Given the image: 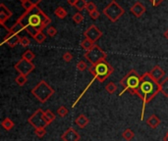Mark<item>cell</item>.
Masks as SVG:
<instances>
[{"mask_svg":"<svg viewBox=\"0 0 168 141\" xmlns=\"http://www.w3.org/2000/svg\"><path fill=\"white\" fill-rule=\"evenodd\" d=\"M160 91L159 83H156L153 79L150 77L149 73L144 74L141 77V83L137 90V95L143 100V108H142V115H141V121L144 120L145 107L147 104L153 100Z\"/></svg>","mask_w":168,"mask_h":141,"instance_id":"cell-1","label":"cell"},{"mask_svg":"<svg viewBox=\"0 0 168 141\" xmlns=\"http://www.w3.org/2000/svg\"><path fill=\"white\" fill-rule=\"evenodd\" d=\"M17 22L24 26L25 30L27 28H34L39 31H42L47 25L50 24L51 20L39 6H35L32 10L26 11Z\"/></svg>","mask_w":168,"mask_h":141,"instance_id":"cell-2","label":"cell"},{"mask_svg":"<svg viewBox=\"0 0 168 141\" xmlns=\"http://www.w3.org/2000/svg\"><path fill=\"white\" fill-rule=\"evenodd\" d=\"M89 70L94 75V78L96 79L99 83L105 81L107 78L110 77V75H112L114 72L112 66L106 60H101L99 63L90 65Z\"/></svg>","mask_w":168,"mask_h":141,"instance_id":"cell-3","label":"cell"},{"mask_svg":"<svg viewBox=\"0 0 168 141\" xmlns=\"http://www.w3.org/2000/svg\"><path fill=\"white\" fill-rule=\"evenodd\" d=\"M120 83L123 86V90L121 91V93L119 94L120 96H122L124 94V92L126 91H130L131 93L136 94L141 83V75L138 74L136 70H131L125 77L121 79Z\"/></svg>","mask_w":168,"mask_h":141,"instance_id":"cell-4","label":"cell"},{"mask_svg":"<svg viewBox=\"0 0 168 141\" xmlns=\"http://www.w3.org/2000/svg\"><path fill=\"white\" fill-rule=\"evenodd\" d=\"M32 94L40 103H45L54 94V89L45 80H40L32 89Z\"/></svg>","mask_w":168,"mask_h":141,"instance_id":"cell-5","label":"cell"},{"mask_svg":"<svg viewBox=\"0 0 168 141\" xmlns=\"http://www.w3.org/2000/svg\"><path fill=\"white\" fill-rule=\"evenodd\" d=\"M125 13L124 9L116 3L115 1H112L103 9V14L109 19L111 22H116L121 16Z\"/></svg>","mask_w":168,"mask_h":141,"instance_id":"cell-6","label":"cell"},{"mask_svg":"<svg viewBox=\"0 0 168 141\" xmlns=\"http://www.w3.org/2000/svg\"><path fill=\"white\" fill-rule=\"evenodd\" d=\"M106 56H107L106 52H104L99 45H95V44L90 50L86 51L84 55V57L86 59V61H89L91 65L99 63L101 60H105Z\"/></svg>","mask_w":168,"mask_h":141,"instance_id":"cell-7","label":"cell"},{"mask_svg":"<svg viewBox=\"0 0 168 141\" xmlns=\"http://www.w3.org/2000/svg\"><path fill=\"white\" fill-rule=\"evenodd\" d=\"M28 123L32 127L36 128H45L48 126V123L46 122L44 118V111L42 109H37L32 115L28 119Z\"/></svg>","mask_w":168,"mask_h":141,"instance_id":"cell-8","label":"cell"},{"mask_svg":"<svg viewBox=\"0 0 168 141\" xmlns=\"http://www.w3.org/2000/svg\"><path fill=\"white\" fill-rule=\"evenodd\" d=\"M14 68L20 75H24L27 77V75H30L32 70H35L36 66L34 63H32L28 60H25V59L22 58L20 61H18L15 64Z\"/></svg>","mask_w":168,"mask_h":141,"instance_id":"cell-9","label":"cell"},{"mask_svg":"<svg viewBox=\"0 0 168 141\" xmlns=\"http://www.w3.org/2000/svg\"><path fill=\"white\" fill-rule=\"evenodd\" d=\"M84 35L86 36V38L90 39V41H93L94 43L96 40H99L102 36V32L97 29L96 26L91 25L90 28L84 32Z\"/></svg>","mask_w":168,"mask_h":141,"instance_id":"cell-10","label":"cell"},{"mask_svg":"<svg viewBox=\"0 0 168 141\" xmlns=\"http://www.w3.org/2000/svg\"><path fill=\"white\" fill-rule=\"evenodd\" d=\"M81 138L78 131L73 127H69L66 131H64L61 135V139L63 141H79Z\"/></svg>","mask_w":168,"mask_h":141,"instance_id":"cell-11","label":"cell"},{"mask_svg":"<svg viewBox=\"0 0 168 141\" xmlns=\"http://www.w3.org/2000/svg\"><path fill=\"white\" fill-rule=\"evenodd\" d=\"M20 39H21V37L19 36V34H14L12 32L8 31V34L5 36L4 40L2 41V44L6 43L9 47L13 48L17 44H20Z\"/></svg>","mask_w":168,"mask_h":141,"instance_id":"cell-12","label":"cell"},{"mask_svg":"<svg viewBox=\"0 0 168 141\" xmlns=\"http://www.w3.org/2000/svg\"><path fill=\"white\" fill-rule=\"evenodd\" d=\"M149 75H150V77L153 79V80H155L156 83H160L161 79H163V77L165 75V73H164V70L158 65V66H155L153 70H150Z\"/></svg>","mask_w":168,"mask_h":141,"instance_id":"cell-13","label":"cell"},{"mask_svg":"<svg viewBox=\"0 0 168 141\" xmlns=\"http://www.w3.org/2000/svg\"><path fill=\"white\" fill-rule=\"evenodd\" d=\"M11 16H12V12L5 6L3 3L0 4V24L1 26H5V22H6Z\"/></svg>","mask_w":168,"mask_h":141,"instance_id":"cell-14","label":"cell"},{"mask_svg":"<svg viewBox=\"0 0 168 141\" xmlns=\"http://www.w3.org/2000/svg\"><path fill=\"white\" fill-rule=\"evenodd\" d=\"M130 10H131V13L134 14L135 17L140 18V17H142L144 13L145 12V5L142 4L141 2H136Z\"/></svg>","mask_w":168,"mask_h":141,"instance_id":"cell-15","label":"cell"},{"mask_svg":"<svg viewBox=\"0 0 168 141\" xmlns=\"http://www.w3.org/2000/svg\"><path fill=\"white\" fill-rule=\"evenodd\" d=\"M161 123V121H160V119L156 116V115H151L150 117L148 118V120H147V124L150 127V128H158L159 127V124Z\"/></svg>","mask_w":168,"mask_h":141,"instance_id":"cell-16","label":"cell"},{"mask_svg":"<svg viewBox=\"0 0 168 141\" xmlns=\"http://www.w3.org/2000/svg\"><path fill=\"white\" fill-rule=\"evenodd\" d=\"M89 123H90L89 118L86 116H85L84 114H81V115H79L75 120V123L77 124L80 128H85L89 124Z\"/></svg>","mask_w":168,"mask_h":141,"instance_id":"cell-17","label":"cell"},{"mask_svg":"<svg viewBox=\"0 0 168 141\" xmlns=\"http://www.w3.org/2000/svg\"><path fill=\"white\" fill-rule=\"evenodd\" d=\"M1 126L4 129H6V131H11L14 126H15V123H13V121L11 120V119L9 118H5L4 120L1 122Z\"/></svg>","mask_w":168,"mask_h":141,"instance_id":"cell-18","label":"cell"},{"mask_svg":"<svg viewBox=\"0 0 168 141\" xmlns=\"http://www.w3.org/2000/svg\"><path fill=\"white\" fill-rule=\"evenodd\" d=\"M160 86V92L165 97H168V78H165L163 80L159 83Z\"/></svg>","mask_w":168,"mask_h":141,"instance_id":"cell-19","label":"cell"},{"mask_svg":"<svg viewBox=\"0 0 168 141\" xmlns=\"http://www.w3.org/2000/svg\"><path fill=\"white\" fill-rule=\"evenodd\" d=\"M94 46V43L93 41H90V39H88V38H85L82 42H81V47H82L83 49L86 50V51L90 50Z\"/></svg>","mask_w":168,"mask_h":141,"instance_id":"cell-20","label":"cell"},{"mask_svg":"<svg viewBox=\"0 0 168 141\" xmlns=\"http://www.w3.org/2000/svg\"><path fill=\"white\" fill-rule=\"evenodd\" d=\"M23 30H25L24 26H22L20 23H18V22H17V23H16V24L12 26V28L8 30V31L12 32V34H19V32L23 31Z\"/></svg>","mask_w":168,"mask_h":141,"instance_id":"cell-21","label":"cell"},{"mask_svg":"<svg viewBox=\"0 0 168 141\" xmlns=\"http://www.w3.org/2000/svg\"><path fill=\"white\" fill-rule=\"evenodd\" d=\"M122 136H123V138L125 139L126 141H130V140H132V139L134 138V136H135V132L132 131V129L127 128V129H125V131H123Z\"/></svg>","mask_w":168,"mask_h":141,"instance_id":"cell-22","label":"cell"},{"mask_svg":"<svg viewBox=\"0 0 168 141\" xmlns=\"http://www.w3.org/2000/svg\"><path fill=\"white\" fill-rule=\"evenodd\" d=\"M54 14H55V16H57L59 19H64L67 16V11L63 7L59 6L55 9V11H54Z\"/></svg>","mask_w":168,"mask_h":141,"instance_id":"cell-23","label":"cell"},{"mask_svg":"<svg viewBox=\"0 0 168 141\" xmlns=\"http://www.w3.org/2000/svg\"><path fill=\"white\" fill-rule=\"evenodd\" d=\"M44 118L46 122L48 123V124H50L54 120H55V115L50 111V110H46L44 111Z\"/></svg>","mask_w":168,"mask_h":141,"instance_id":"cell-24","label":"cell"},{"mask_svg":"<svg viewBox=\"0 0 168 141\" xmlns=\"http://www.w3.org/2000/svg\"><path fill=\"white\" fill-rule=\"evenodd\" d=\"M27 81H28V79H27V77L24 75H19L18 77L15 79V83L19 86H23L24 84L27 83Z\"/></svg>","mask_w":168,"mask_h":141,"instance_id":"cell-25","label":"cell"},{"mask_svg":"<svg viewBox=\"0 0 168 141\" xmlns=\"http://www.w3.org/2000/svg\"><path fill=\"white\" fill-rule=\"evenodd\" d=\"M22 58L25 59V60H28L30 62H32L34 59L36 58V55H35V53L32 52V50H27L23 55H22Z\"/></svg>","mask_w":168,"mask_h":141,"instance_id":"cell-26","label":"cell"},{"mask_svg":"<svg viewBox=\"0 0 168 141\" xmlns=\"http://www.w3.org/2000/svg\"><path fill=\"white\" fill-rule=\"evenodd\" d=\"M105 90L108 92L109 94H113L114 92L117 90V86L114 83H112V81H110V83H108L105 86Z\"/></svg>","mask_w":168,"mask_h":141,"instance_id":"cell-27","label":"cell"},{"mask_svg":"<svg viewBox=\"0 0 168 141\" xmlns=\"http://www.w3.org/2000/svg\"><path fill=\"white\" fill-rule=\"evenodd\" d=\"M86 3H88V2H86V0H77V2H76V4H75V7L79 11V12H81V11H83L84 9H86Z\"/></svg>","mask_w":168,"mask_h":141,"instance_id":"cell-28","label":"cell"},{"mask_svg":"<svg viewBox=\"0 0 168 141\" xmlns=\"http://www.w3.org/2000/svg\"><path fill=\"white\" fill-rule=\"evenodd\" d=\"M68 109L65 106H60L58 108V110H57V114H58V116L59 117H61V118H65L67 115H68Z\"/></svg>","mask_w":168,"mask_h":141,"instance_id":"cell-29","label":"cell"},{"mask_svg":"<svg viewBox=\"0 0 168 141\" xmlns=\"http://www.w3.org/2000/svg\"><path fill=\"white\" fill-rule=\"evenodd\" d=\"M34 39L37 42V43H42V42H44V40L46 39V36H45V34H43L42 31H40L39 34H37L35 37H34Z\"/></svg>","mask_w":168,"mask_h":141,"instance_id":"cell-30","label":"cell"},{"mask_svg":"<svg viewBox=\"0 0 168 141\" xmlns=\"http://www.w3.org/2000/svg\"><path fill=\"white\" fill-rule=\"evenodd\" d=\"M73 20H74V22H75L76 24H81L83 22V20H84V16L81 14L80 12H78V13H76L73 16Z\"/></svg>","mask_w":168,"mask_h":141,"instance_id":"cell-31","label":"cell"},{"mask_svg":"<svg viewBox=\"0 0 168 141\" xmlns=\"http://www.w3.org/2000/svg\"><path fill=\"white\" fill-rule=\"evenodd\" d=\"M86 11L90 14V13H93V12H94V11H96L97 10V8H96V6H95V4L94 3V2H88L86 3Z\"/></svg>","mask_w":168,"mask_h":141,"instance_id":"cell-32","label":"cell"},{"mask_svg":"<svg viewBox=\"0 0 168 141\" xmlns=\"http://www.w3.org/2000/svg\"><path fill=\"white\" fill-rule=\"evenodd\" d=\"M22 7H23L26 11H30V10H32V8H34L35 6L29 1V0H25L24 2H22Z\"/></svg>","mask_w":168,"mask_h":141,"instance_id":"cell-33","label":"cell"},{"mask_svg":"<svg viewBox=\"0 0 168 141\" xmlns=\"http://www.w3.org/2000/svg\"><path fill=\"white\" fill-rule=\"evenodd\" d=\"M35 133L36 134V136H37V137L42 138V137L45 135V133H46V129H45V128H36V131H35Z\"/></svg>","mask_w":168,"mask_h":141,"instance_id":"cell-34","label":"cell"},{"mask_svg":"<svg viewBox=\"0 0 168 141\" xmlns=\"http://www.w3.org/2000/svg\"><path fill=\"white\" fill-rule=\"evenodd\" d=\"M30 43H31V41H30V39L28 38V37H26V36H22V37H21V39H20V44H21L22 46H24V47L29 46V45H30Z\"/></svg>","mask_w":168,"mask_h":141,"instance_id":"cell-35","label":"cell"},{"mask_svg":"<svg viewBox=\"0 0 168 141\" xmlns=\"http://www.w3.org/2000/svg\"><path fill=\"white\" fill-rule=\"evenodd\" d=\"M86 68H88V66H86V63L84 62V61H80L77 64V69H78V70H80V72H84Z\"/></svg>","mask_w":168,"mask_h":141,"instance_id":"cell-36","label":"cell"},{"mask_svg":"<svg viewBox=\"0 0 168 141\" xmlns=\"http://www.w3.org/2000/svg\"><path fill=\"white\" fill-rule=\"evenodd\" d=\"M47 34L51 37L55 36L57 34V30L54 28V26H49V28L47 29Z\"/></svg>","mask_w":168,"mask_h":141,"instance_id":"cell-37","label":"cell"},{"mask_svg":"<svg viewBox=\"0 0 168 141\" xmlns=\"http://www.w3.org/2000/svg\"><path fill=\"white\" fill-rule=\"evenodd\" d=\"M73 59V55L70 52H65L63 54V60L66 62H71Z\"/></svg>","mask_w":168,"mask_h":141,"instance_id":"cell-38","label":"cell"},{"mask_svg":"<svg viewBox=\"0 0 168 141\" xmlns=\"http://www.w3.org/2000/svg\"><path fill=\"white\" fill-rule=\"evenodd\" d=\"M90 18L93 19V20H96V19H99V12L96 10V11H94V12L90 13Z\"/></svg>","mask_w":168,"mask_h":141,"instance_id":"cell-39","label":"cell"},{"mask_svg":"<svg viewBox=\"0 0 168 141\" xmlns=\"http://www.w3.org/2000/svg\"><path fill=\"white\" fill-rule=\"evenodd\" d=\"M149 1L153 3V6H158L159 4H161L163 2V0H149Z\"/></svg>","mask_w":168,"mask_h":141,"instance_id":"cell-40","label":"cell"},{"mask_svg":"<svg viewBox=\"0 0 168 141\" xmlns=\"http://www.w3.org/2000/svg\"><path fill=\"white\" fill-rule=\"evenodd\" d=\"M29 1H30L32 5H34V6H37V4L40 3V2L42 1V0H29Z\"/></svg>","mask_w":168,"mask_h":141,"instance_id":"cell-41","label":"cell"},{"mask_svg":"<svg viewBox=\"0 0 168 141\" xmlns=\"http://www.w3.org/2000/svg\"><path fill=\"white\" fill-rule=\"evenodd\" d=\"M76 2H77V0H68V4L71 5V6H75Z\"/></svg>","mask_w":168,"mask_h":141,"instance_id":"cell-42","label":"cell"},{"mask_svg":"<svg viewBox=\"0 0 168 141\" xmlns=\"http://www.w3.org/2000/svg\"><path fill=\"white\" fill-rule=\"evenodd\" d=\"M164 37H165V38L168 40V30H165V32H164Z\"/></svg>","mask_w":168,"mask_h":141,"instance_id":"cell-43","label":"cell"},{"mask_svg":"<svg viewBox=\"0 0 168 141\" xmlns=\"http://www.w3.org/2000/svg\"><path fill=\"white\" fill-rule=\"evenodd\" d=\"M163 141H168V132L164 135V137H163Z\"/></svg>","mask_w":168,"mask_h":141,"instance_id":"cell-44","label":"cell"},{"mask_svg":"<svg viewBox=\"0 0 168 141\" xmlns=\"http://www.w3.org/2000/svg\"><path fill=\"white\" fill-rule=\"evenodd\" d=\"M20 1H21V2H24V1H25V0H20Z\"/></svg>","mask_w":168,"mask_h":141,"instance_id":"cell-45","label":"cell"},{"mask_svg":"<svg viewBox=\"0 0 168 141\" xmlns=\"http://www.w3.org/2000/svg\"><path fill=\"white\" fill-rule=\"evenodd\" d=\"M112 1H115V0H112Z\"/></svg>","mask_w":168,"mask_h":141,"instance_id":"cell-46","label":"cell"}]
</instances>
